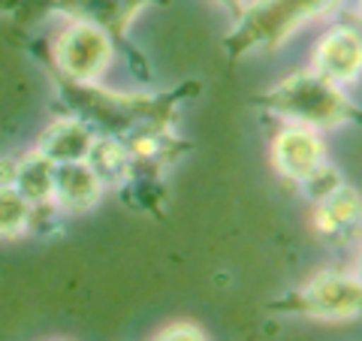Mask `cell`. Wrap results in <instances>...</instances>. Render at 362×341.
Returning <instances> with one entry per match:
<instances>
[{
    "instance_id": "obj_18",
    "label": "cell",
    "mask_w": 362,
    "mask_h": 341,
    "mask_svg": "<svg viewBox=\"0 0 362 341\" xmlns=\"http://www.w3.org/2000/svg\"><path fill=\"white\" fill-rule=\"evenodd\" d=\"M214 4H221L223 9H233L235 16H239L242 9H245V0H214Z\"/></svg>"
},
{
    "instance_id": "obj_10",
    "label": "cell",
    "mask_w": 362,
    "mask_h": 341,
    "mask_svg": "<svg viewBox=\"0 0 362 341\" xmlns=\"http://www.w3.org/2000/svg\"><path fill=\"white\" fill-rule=\"evenodd\" d=\"M100 193H103V185H100V178L90 173L85 161L54 163V202H58V209L85 212L97 206Z\"/></svg>"
},
{
    "instance_id": "obj_13",
    "label": "cell",
    "mask_w": 362,
    "mask_h": 341,
    "mask_svg": "<svg viewBox=\"0 0 362 341\" xmlns=\"http://www.w3.org/2000/svg\"><path fill=\"white\" fill-rule=\"evenodd\" d=\"M13 187L30 206H49V202H54V163L37 149L16 157Z\"/></svg>"
},
{
    "instance_id": "obj_6",
    "label": "cell",
    "mask_w": 362,
    "mask_h": 341,
    "mask_svg": "<svg viewBox=\"0 0 362 341\" xmlns=\"http://www.w3.org/2000/svg\"><path fill=\"white\" fill-rule=\"evenodd\" d=\"M148 4H166V0H25L21 13H40V9L64 13L76 21L100 28L115 42V40H124L130 21Z\"/></svg>"
},
{
    "instance_id": "obj_5",
    "label": "cell",
    "mask_w": 362,
    "mask_h": 341,
    "mask_svg": "<svg viewBox=\"0 0 362 341\" xmlns=\"http://www.w3.org/2000/svg\"><path fill=\"white\" fill-rule=\"evenodd\" d=\"M54 73L73 82H94L112 61V37L94 25L73 21L52 45Z\"/></svg>"
},
{
    "instance_id": "obj_1",
    "label": "cell",
    "mask_w": 362,
    "mask_h": 341,
    "mask_svg": "<svg viewBox=\"0 0 362 341\" xmlns=\"http://www.w3.org/2000/svg\"><path fill=\"white\" fill-rule=\"evenodd\" d=\"M54 82L66 100V109L73 112L94 136H112V139H130L145 130H173V112L185 97L197 94V85H181L160 97L145 94H115V91L97 88L90 82H73L54 73Z\"/></svg>"
},
{
    "instance_id": "obj_17",
    "label": "cell",
    "mask_w": 362,
    "mask_h": 341,
    "mask_svg": "<svg viewBox=\"0 0 362 341\" xmlns=\"http://www.w3.org/2000/svg\"><path fill=\"white\" fill-rule=\"evenodd\" d=\"M16 181V157H0V187H13Z\"/></svg>"
},
{
    "instance_id": "obj_4",
    "label": "cell",
    "mask_w": 362,
    "mask_h": 341,
    "mask_svg": "<svg viewBox=\"0 0 362 341\" xmlns=\"http://www.w3.org/2000/svg\"><path fill=\"white\" fill-rule=\"evenodd\" d=\"M362 308V284L356 272H317L299 290L269 302V311L302 314L314 320H354Z\"/></svg>"
},
{
    "instance_id": "obj_15",
    "label": "cell",
    "mask_w": 362,
    "mask_h": 341,
    "mask_svg": "<svg viewBox=\"0 0 362 341\" xmlns=\"http://www.w3.org/2000/svg\"><path fill=\"white\" fill-rule=\"evenodd\" d=\"M341 185H344V181H341V175H338V169L329 166V163H323L320 169H314V173L302 181V187L308 190V197H314L317 202H320L323 197H329V193H335Z\"/></svg>"
},
{
    "instance_id": "obj_16",
    "label": "cell",
    "mask_w": 362,
    "mask_h": 341,
    "mask_svg": "<svg viewBox=\"0 0 362 341\" xmlns=\"http://www.w3.org/2000/svg\"><path fill=\"white\" fill-rule=\"evenodd\" d=\"M154 341H209V338L197 323L181 320V323H169L166 329H160Z\"/></svg>"
},
{
    "instance_id": "obj_9",
    "label": "cell",
    "mask_w": 362,
    "mask_h": 341,
    "mask_svg": "<svg viewBox=\"0 0 362 341\" xmlns=\"http://www.w3.org/2000/svg\"><path fill=\"white\" fill-rule=\"evenodd\" d=\"M359 193L354 187L341 185L335 193L323 197L314 209V230L320 233L326 242L344 245L350 236L359 230Z\"/></svg>"
},
{
    "instance_id": "obj_2",
    "label": "cell",
    "mask_w": 362,
    "mask_h": 341,
    "mask_svg": "<svg viewBox=\"0 0 362 341\" xmlns=\"http://www.w3.org/2000/svg\"><path fill=\"white\" fill-rule=\"evenodd\" d=\"M254 103L275 112L278 118L290 124H302V127H314V130H329L356 118V106L347 100L344 88L326 82L314 70L287 76L284 82H278L266 94H259Z\"/></svg>"
},
{
    "instance_id": "obj_11",
    "label": "cell",
    "mask_w": 362,
    "mask_h": 341,
    "mask_svg": "<svg viewBox=\"0 0 362 341\" xmlns=\"http://www.w3.org/2000/svg\"><path fill=\"white\" fill-rule=\"evenodd\" d=\"M90 142H94V133L78 118H58L42 130L37 151H42L52 163H78L88 157Z\"/></svg>"
},
{
    "instance_id": "obj_8",
    "label": "cell",
    "mask_w": 362,
    "mask_h": 341,
    "mask_svg": "<svg viewBox=\"0 0 362 341\" xmlns=\"http://www.w3.org/2000/svg\"><path fill=\"white\" fill-rule=\"evenodd\" d=\"M362 70V40L356 25H338L317 42L314 73L332 85H350Z\"/></svg>"
},
{
    "instance_id": "obj_3",
    "label": "cell",
    "mask_w": 362,
    "mask_h": 341,
    "mask_svg": "<svg viewBox=\"0 0 362 341\" xmlns=\"http://www.w3.org/2000/svg\"><path fill=\"white\" fill-rule=\"evenodd\" d=\"M338 0H254L235 16V28L226 33L223 49L233 58L247 52H269L293 37L305 21L332 13Z\"/></svg>"
},
{
    "instance_id": "obj_7",
    "label": "cell",
    "mask_w": 362,
    "mask_h": 341,
    "mask_svg": "<svg viewBox=\"0 0 362 341\" xmlns=\"http://www.w3.org/2000/svg\"><path fill=\"white\" fill-rule=\"evenodd\" d=\"M272 163L284 178H293L302 185L314 169L326 163V145L320 139V130L287 124L272 142Z\"/></svg>"
},
{
    "instance_id": "obj_14",
    "label": "cell",
    "mask_w": 362,
    "mask_h": 341,
    "mask_svg": "<svg viewBox=\"0 0 362 341\" xmlns=\"http://www.w3.org/2000/svg\"><path fill=\"white\" fill-rule=\"evenodd\" d=\"M30 226V202L16 187H0V238H16Z\"/></svg>"
},
{
    "instance_id": "obj_12",
    "label": "cell",
    "mask_w": 362,
    "mask_h": 341,
    "mask_svg": "<svg viewBox=\"0 0 362 341\" xmlns=\"http://www.w3.org/2000/svg\"><path fill=\"white\" fill-rule=\"evenodd\" d=\"M85 163L103 187H124L133 178V157L127 145L121 139H112V136H94Z\"/></svg>"
}]
</instances>
